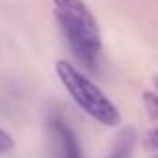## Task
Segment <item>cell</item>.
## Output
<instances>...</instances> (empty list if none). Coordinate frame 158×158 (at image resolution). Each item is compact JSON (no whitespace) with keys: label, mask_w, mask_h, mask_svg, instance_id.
I'll use <instances>...</instances> for the list:
<instances>
[{"label":"cell","mask_w":158,"mask_h":158,"mask_svg":"<svg viewBox=\"0 0 158 158\" xmlns=\"http://www.w3.org/2000/svg\"><path fill=\"white\" fill-rule=\"evenodd\" d=\"M57 26L72 55L86 70L99 66L103 39L99 24L85 0H52Z\"/></svg>","instance_id":"cell-1"},{"label":"cell","mask_w":158,"mask_h":158,"mask_svg":"<svg viewBox=\"0 0 158 158\" xmlns=\"http://www.w3.org/2000/svg\"><path fill=\"white\" fill-rule=\"evenodd\" d=\"M143 101H145V107H147V112L151 114V118L158 119V92H145L143 96Z\"/></svg>","instance_id":"cell-6"},{"label":"cell","mask_w":158,"mask_h":158,"mask_svg":"<svg viewBox=\"0 0 158 158\" xmlns=\"http://www.w3.org/2000/svg\"><path fill=\"white\" fill-rule=\"evenodd\" d=\"M13 147H15L13 136H11L7 131H4V129L0 127V153H7V151H11Z\"/></svg>","instance_id":"cell-7"},{"label":"cell","mask_w":158,"mask_h":158,"mask_svg":"<svg viewBox=\"0 0 158 158\" xmlns=\"http://www.w3.org/2000/svg\"><path fill=\"white\" fill-rule=\"evenodd\" d=\"M53 158H85L77 132L61 112H52L46 121Z\"/></svg>","instance_id":"cell-3"},{"label":"cell","mask_w":158,"mask_h":158,"mask_svg":"<svg viewBox=\"0 0 158 158\" xmlns=\"http://www.w3.org/2000/svg\"><path fill=\"white\" fill-rule=\"evenodd\" d=\"M134 145H136V134L132 129H123L119 131L110 153L107 155V158H132L134 155Z\"/></svg>","instance_id":"cell-4"},{"label":"cell","mask_w":158,"mask_h":158,"mask_svg":"<svg viewBox=\"0 0 158 158\" xmlns=\"http://www.w3.org/2000/svg\"><path fill=\"white\" fill-rule=\"evenodd\" d=\"M55 74L68 96L85 114L105 127H118L121 123V114L116 103L81 68L70 61L59 59L55 63Z\"/></svg>","instance_id":"cell-2"},{"label":"cell","mask_w":158,"mask_h":158,"mask_svg":"<svg viewBox=\"0 0 158 158\" xmlns=\"http://www.w3.org/2000/svg\"><path fill=\"white\" fill-rule=\"evenodd\" d=\"M155 83H156V92H158V77H156V81H155Z\"/></svg>","instance_id":"cell-8"},{"label":"cell","mask_w":158,"mask_h":158,"mask_svg":"<svg viewBox=\"0 0 158 158\" xmlns=\"http://www.w3.org/2000/svg\"><path fill=\"white\" fill-rule=\"evenodd\" d=\"M143 149L151 158H158V127H153L151 131H147L143 138Z\"/></svg>","instance_id":"cell-5"}]
</instances>
